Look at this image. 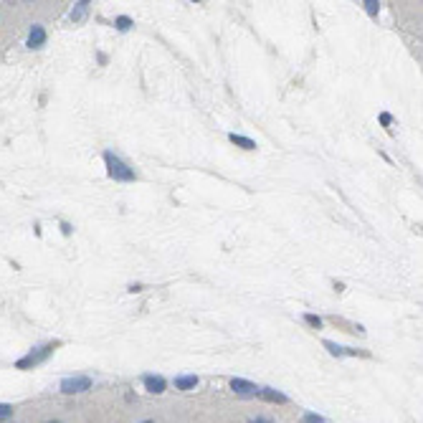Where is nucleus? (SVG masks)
Segmentation results:
<instances>
[{"mask_svg": "<svg viewBox=\"0 0 423 423\" xmlns=\"http://www.w3.org/2000/svg\"><path fill=\"white\" fill-rule=\"evenodd\" d=\"M248 423H271L269 418H256V421H248Z\"/></svg>", "mask_w": 423, "mask_h": 423, "instance_id": "17", "label": "nucleus"}, {"mask_svg": "<svg viewBox=\"0 0 423 423\" xmlns=\"http://www.w3.org/2000/svg\"><path fill=\"white\" fill-rule=\"evenodd\" d=\"M304 423H322V418H319V416H307Z\"/></svg>", "mask_w": 423, "mask_h": 423, "instance_id": "15", "label": "nucleus"}, {"mask_svg": "<svg viewBox=\"0 0 423 423\" xmlns=\"http://www.w3.org/2000/svg\"><path fill=\"white\" fill-rule=\"evenodd\" d=\"M365 8H367V13H370V15H375V13H378V3H375V0H367V3H365Z\"/></svg>", "mask_w": 423, "mask_h": 423, "instance_id": "14", "label": "nucleus"}, {"mask_svg": "<svg viewBox=\"0 0 423 423\" xmlns=\"http://www.w3.org/2000/svg\"><path fill=\"white\" fill-rule=\"evenodd\" d=\"M144 423H152V421H144Z\"/></svg>", "mask_w": 423, "mask_h": 423, "instance_id": "18", "label": "nucleus"}, {"mask_svg": "<svg viewBox=\"0 0 423 423\" xmlns=\"http://www.w3.org/2000/svg\"><path fill=\"white\" fill-rule=\"evenodd\" d=\"M380 122H383V125H390L393 117H390V114H380Z\"/></svg>", "mask_w": 423, "mask_h": 423, "instance_id": "16", "label": "nucleus"}, {"mask_svg": "<svg viewBox=\"0 0 423 423\" xmlns=\"http://www.w3.org/2000/svg\"><path fill=\"white\" fill-rule=\"evenodd\" d=\"M304 322H307V325H312L314 330H319V327H322V319H319L317 314H304Z\"/></svg>", "mask_w": 423, "mask_h": 423, "instance_id": "12", "label": "nucleus"}, {"mask_svg": "<svg viewBox=\"0 0 423 423\" xmlns=\"http://www.w3.org/2000/svg\"><path fill=\"white\" fill-rule=\"evenodd\" d=\"M144 388L150 390V393H165V380L160 378V375H144Z\"/></svg>", "mask_w": 423, "mask_h": 423, "instance_id": "4", "label": "nucleus"}, {"mask_svg": "<svg viewBox=\"0 0 423 423\" xmlns=\"http://www.w3.org/2000/svg\"><path fill=\"white\" fill-rule=\"evenodd\" d=\"M228 140L233 142V144H238V147H243V150H256V142L248 140V137H241V135H231Z\"/></svg>", "mask_w": 423, "mask_h": 423, "instance_id": "8", "label": "nucleus"}, {"mask_svg": "<svg viewBox=\"0 0 423 423\" xmlns=\"http://www.w3.org/2000/svg\"><path fill=\"white\" fill-rule=\"evenodd\" d=\"M91 388V378H66L64 383H61V390L64 393H84V390H89Z\"/></svg>", "mask_w": 423, "mask_h": 423, "instance_id": "3", "label": "nucleus"}, {"mask_svg": "<svg viewBox=\"0 0 423 423\" xmlns=\"http://www.w3.org/2000/svg\"><path fill=\"white\" fill-rule=\"evenodd\" d=\"M10 416H13V408H10V406H0V421H3V418H10Z\"/></svg>", "mask_w": 423, "mask_h": 423, "instance_id": "13", "label": "nucleus"}, {"mask_svg": "<svg viewBox=\"0 0 423 423\" xmlns=\"http://www.w3.org/2000/svg\"><path fill=\"white\" fill-rule=\"evenodd\" d=\"M104 162H107V172H109V178H114V180H125V183H130V180H135V170H130L114 152H104Z\"/></svg>", "mask_w": 423, "mask_h": 423, "instance_id": "1", "label": "nucleus"}, {"mask_svg": "<svg viewBox=\"0 0 423 423\" xmlns=\"http://www.w3.org/2000/svg\"><path fill=\"white\" fill-rule=\"evenodd\" d=\"M231 388H233L236 393H246V395H248V393H256V385L248 383V380H241V378H233V380H231Z\"/></svg>", "mask_w": 423, "mask_h": 423, "instance_id": "6", "label": "nucleus"}, {"mask_svg": "<svg viewBox=\"0 0 423 423\" xmlns=\"http://www.w3.org/2000/svg\"><path fill=\"white\" fill-rule=\"evenodd\" d=\"M86 8H89V3H79L76 5V10H71V18L79 23V20H84V15H86Z\"/></svg>", "mask_w": 423, "mask_h": 423, "instance_id": "10", "label": "nucleus"}, {"mask_svg": "<svg viewBox=\"0 0 423 423\" xmlns=\"http://www.w3.org/2000/svg\"><path fill=\"white\" fill-rule=\"evenodd\" d=\"M46 43V31L41 28V26H33V31H31V36H28V46L31 48H41Z\"/></svg>", "mask_w": 423, "mask_h": 423, "instance_id": "5", "label": "nucleus"}, {"mask_svg": "<svg viewBox=\"0 0 423 423\" xmlns=\"http://www.w3.org/2000/svg\"><path fill=\"white\" fill-rule=\"evenodd\" d=\"M117 28H119V31H130V28H132V20H130L127 15H119V18H117Z\"/></svg>", "mask_w": 423, "mask_h": 423, "instance_id": "11", "label": "nucleus"}, {"mask_svg": "<svg viewBox=\"0 0 423 423\" xmlns=\"http://www.w3.org/2000/svg\"><path fill=\"white\" fill-rule=\"evenodd\" d=\"M261 398H266V401H279V403H286V395H282V393H274L271 388H264V390H256Z\"/></svg>", "mask_w": 423, "mask_h": 423, "instance_id": "9", "label": "nucleus"}, {"mask_svg": "<svg viewBox=\"0 0 423 423\" xmlns=\"http://www.w3.org/2000/svg\"><path fill=\"white\" fill-rule=\"evenodd\" d=\"M198 385V378L195 375H180V378H175V388L178 390H190V388H195Z\"/></svg>", "mask_w": 423, "mask_h": 423, "instance_id": "7", "label": "nucleus"}, {"mask_svg": "<svg viewBox=\"0 0 423 423\" xmlns=\"http://www.w3.org/2000/svg\"><path fill=\"white\" fill-rule=\"evenodd\" d=\"M51 353H54V345H46V347H41L38 353H31V355H26L23 360H18V362H15V367L26 370V367H31V365H38V362H43V360H46Z\"/></svg>", "mask_w": 423, "mask_h": 423, "instance_id": "2", "label": "nucleus"}]
</instances>
